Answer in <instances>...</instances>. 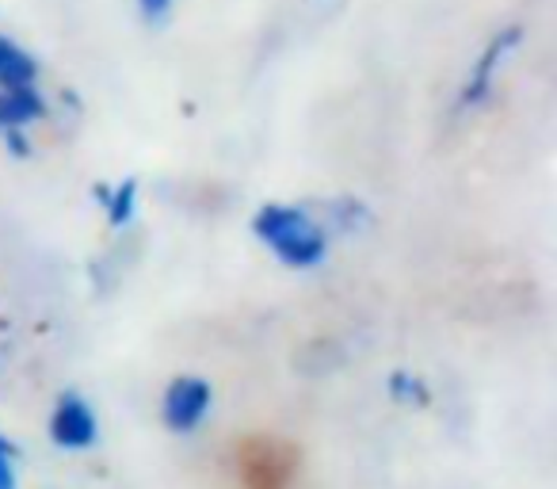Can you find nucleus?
I'll use <instances>...</instances> for the list:
<instances>
[{"label": "nucleus", "instance_id": "f257e3e1", "mask_svg": "<svg viewBox=\"0 0 557 489\" xmlns=\"http://www.w3.org/2000/svg\"><path fill=\"white\" fill-rule=\"evenodd\" d=\"M256 233L268 241L278 260L295 268H313L325 260V237L313 218L298 207H263L256 218Z\"/></svg>", "mask_w": 557, "mask_h": 489}, {"label": "nucleus", "instance_id": "f03ea898", "mask_svg": "<svg viewBox=\"0 0 557 489\" xmlns=\"http://www.w3.org/2000/svg\"><path fill=\"white\" fill-rule=\"evenodd\" d=\"M210 405V387L202 379H176L164 394V417L176 432H187L202 420Z\"/></svg>", "mask_w": 557, "mask_h": 489}, {"label": "nucleus", "instance_id": "7ed1b4c3", "mask_svg": "<svg viewBox=\"0 0 557 489\" xmlns=\"http://www.w3.org/2000/svg\"><path fill=\"white\" fill-rule=\"evenodd\" d=\"M54 440L62 448H88L96 440V417L77 394H65L54 413Z\"/></svg>", "mask_w": 557, "mask_h": 489}, {"label": "nucleus", "instance_id": "20e7f679", "mask_svg": "<svg viewBox=\"0 0 557 489\" xmlns=\"http://www.w3.org/2000/svg\"><path fill=\"white\" fill-rule=\"evenodd\" d=\"M39 115H42V100L35 88H4V93H0V134L16 149H24L20 131Z\"/></svg>", "mask_w": 557, "mask_h": 489}, {"label": "nucleus", "instance_id": "39448f33", "mask_svg": "<svg viewBox=\"0 0 557 489\" xmlns=\"http://www.w3.org/2000/svg\"><path fill=\"white\" fill-rule=\"evenodd\" d=\"M516 39H519V32H516V27H508V32L500 35V39L488 42L485 58H481V65L473 70V81L466 85V93H462V108H466V103H478L481 96L488 93V81H493V70L500 65V58L508 54V47H516Z\"/></svg>", "mask_w": 557, "mask_h": 489}, {"label": "nucleus", "instance_id": "423d86ee", "mask_svg": "<svg viewBox=\"0 0 557 489\" xmlns=\"http://www.w3.org/2000/svg\"><path fill=\"white\" fill-rule=\"evenodd\" d=\"M35 58L20 50L12 39H0V93L4 88H32L35 81Z\"/></svg>", "mask_w": 557, "mask_h": 489}, {"label": "nucleus", "instance_id": "0eeeda50", "mask_svg": "<svg viewBox=\"0 0 557 489\" xmlns=\"http://www.w3.org/2000/svg\"><path fill=\"white\" fill-rule=\"evenodd\" d=\"M131 210H134V184L126 180V184L119 187L115 199H111V222H126V218H131Z\"/></svg>", "mask_w": 557, "mask_h": 489}, {"label": "nucleus", "instance_id": "6e6552de", "mask_svg": "<svg viewBox=\"0 0 557 489\" xmlns=\"http://www.w3.org/2000/svg\"><path fill=\"white\" fill-rule=\"evenodd\" d=\"M169 4H172V0H141V12H146L149 20H157V16H164V12H169Z\"/></svg>", "mask_w": 557, "mask_h": 489}, {"label": "nucleus", "instance_id": "1a4fd4ad", "mask_svg": "<svg viewBox=\"0 0 557 489\" xmlns=\"http://www.w3.org/2000/svg\"><path fill=\"white\" fill-rule=\"evenodd\" d=\"M9 448H4V440H0V489H12V470H9Z\"/></svg>", "mask_w": 557, "mask_h": 489}]
</instances>
